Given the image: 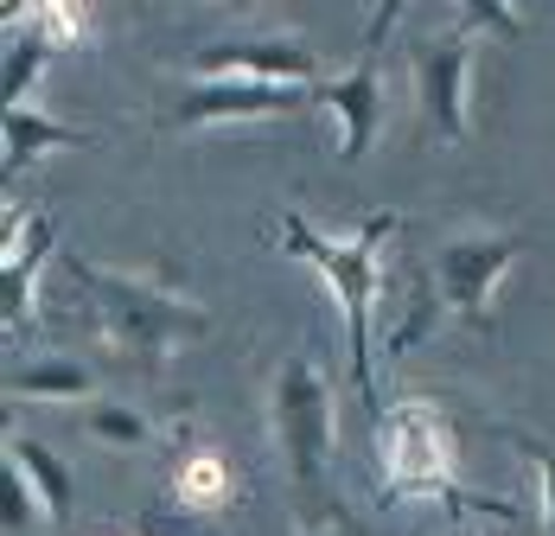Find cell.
<instances>
[{"label":"cell","mask_w":555,"mask_h":536,"mask_svg":"<svg viewBox=\"0 0 555 536\" xmlns=\"http://www.w3.org/2000/svg\"><path fill=\"white\" fill-rule=\"evenodd\" d=\"M504 441L537 467V492H543V531L555 536V447L550 441H537V434H524V429H504Z\"/></svg>","instance_id":"obj_19"},{"label":"cell","mask_w":555,"mask_h":536,"mask_svg":"<svg viewBox=\"0 0 555 536\" xmlns=\"http://www.w3.org/2000/svg\"><path fill=\"white\" fill-rule=\"evenodd\" d=\"M70 281H77V294H90L103 339L115 352H128L134 365H147V371H160L179 345H198L211 332V314L198 301L172 294L147 275H121V268L70 256Z\"/></svg>","instance_id":"obj_2"},{"label":"cell","mask_w":555,"mask_h":536,"mask_svg":"<svg viewBox=\"0 0 555 536\" xmlns=\"http://www.w3.org/2000/svg\"><path fill=\"white\" fill-rule=\"evenodd\" d=\"M313 97L338 115V154L345 161H364L371 154V141H377V128H384V71H377V58H364V64H351V71H338V77H320L313 84Z\"/></svg>","instance_id":"obj_9"},{"label":"cell","mask_w":555,"mask_h":536,"mask_svg":"<svg viewBox=\"0 0 555 536\" xmlns=\"http://www.w3.org/2000/svg\"><path fill=\"white\" fill-rule=\"evenodd\" d=\"M333 383L320 377L313 358H287L275 371V447L287 460L294 485H313L326 480L333 467Z\"/></svg>","instance_id":"obj_3"},{"label":"cell","mask_w":555,"mask_h":536,"mask_svg":"<svg viewBox=\"0 0 555 536\" xmlns=\"http://www.w3.org/2000/svg\"><path fill=\"white\" fill-rule=\"evenodd\" d=\"M83 434L103 441V447H115V454H141V447L154 441V422H147V409H134V403H83Z\"/></svg>","instance_id":"obj_14"},{"label":"cell","mask_w":555,"mask_h":536,"mask_svg":"<svg viewBox=\"0 0 555 536\" xmlns=\"http://www.w3.org/2000/svg\"><path fill=\"white\" fill-rule=\"evenodd\" d=\"M313 103V84H256V77H198L172 122L179 128H218V122H269V115H294Z\"/></svg>","instance_id":"obj_6"},{"label":"cell","mask_w":555,"mask_h":536,"mask_svg":"<svg viewBox=\"0 0 555 536\" xmlns=\"http://www.w3.org/2000/svg\"><path fill=\"white\" fill-rule=\"evenodd\" d=\"M26 26H39L52 46H77L83 26H90V13H83V0H33V20Z\"/></svg>","instance_id":"obj_18"},{"label":"cell","mask_w":555,"mask_h":536,"mask_svg":"<svg viewBox=\"0 0 555 536\" xmlns=\"http://www.w3.org/2000/svg\"><path fill=\"white\" fill-rule=\"evenodd\" d=\"M384 485L389 498H435L453 485V429L428 403H396L384 416Z\"/></svg>","instance_id":"obj_5"},{"label":"cell","mask_w":555,"mask_h":536,"mask_svg":"<svg viewBox=\"0 0 555 536\" xmlns=\"http://www.w3.org/2000/svg\"><path fill=\"white\" fill-rule=\"evenodd\" d=\"M7 390L13 396H33V403H96V371L83 358H64V352H46V358H26L7 371Z\"/></svg>","instance_id":"obj_11"},{"label":"cell","mask_w":555,"mask_h":536,"mask_svg":"<svg viewBox=\"0 0 555 536\" xmlns=\"http://www.w3.org/2000/svg\"><path fill=\"white\" fill-rule=\"evenodd\" d=\"M39 518H46L39 492H33V485L7 467V480H0V536H33V524H39Z\"/></svg>","instance_id":"obj_17"},{"label":"cell","mask_w":555,"mask_h":536,"mask_svg":"<svg viewBox=\"0 0 555 536\" xmlns=\"http://www.w3.org/2000/svg\"><path fill=\"white\" fill-rule=\"evenodd\" d=\"M530 243L517 230H466V237H447L435 250V288L441 301L473 326V332H492V301H499V281L511 275V263L524 256Z\"/></svg>","instance_id":"obj_4"},{"label":"cell","mask_w":555,"mask_h":536,"mask_svg":"<svg viewBox=\"0 0 555 536\" xmlns=\"http://www.w3.org/2000/svg\"><path fill=\"white\" fill-rule=\"evenodd\" d=\"M52 39L39 26H13L7 33V103H26V90L39 84V71L52 64Z\"/></svg>","instance_id":"obj_16"},{"label":"cell","mask_w":555,"mask_h":536,"mask_svg":"<svg viewBox=\"0 0 555 536\" xmlns=\"http://www.w3.org/2000/svg\"><path fill=\"white\" fill-rule=\"evenodd\" d=\"M172 485H179V498H185L192 511H211V505L230 498V460L211 454V447H198V454H185V460H179Z\"/></svg>","instance_id":"obj_15"},{"label":"cell","mask_w":555,"mask_h":536,"mask_svg":"<svg viewBox=\"0 0 555 536\" xmlns=\"http://www.w3.org/2000/svg\"><path fill=\"white\" fill-rule=\"evenodd\" d=\"M460 33H492V39H517V7L511 0H460Z\"/></svg>","instance_id":"obj_20"},{"label":"cell","mask_w":555,"mask_h":536,"mask_svg":"<svg viewBox=\"0 0 555 536\" xmlns=\"http://www.w3.org/2000/svg\"><path fill=\"white\" fill-rule=\"evenodd\" d=\"M415 97L441 141L473 135V33H447L415 58Z\"/></svg>","instance_id":"obj_7"},{"label":"cell","mask_w":555,"mask_h":536,"mask_svg":"<svg viewBox=\"0 0 555 536\" xmlns=\"http://www.w3.org/2000/svg\"><path fill=\"white\" fill-rule=\"evenodd\" d=\"M52 243H57V224L46 212L7 230V256H0V320H7V332H33L39 326L33 281H39L46 256H52Z\"/></svg>","instance_id":"obj_10"},{"label":"cell","mask_w":555,"mask_h":536,"mask_svg":"<svg viewBox=\"0 0 555 536\" xmlns=\"http://www.w3.org/2000/svg\"><path fill=\"white\" fill-rule=\"evenodd\" d=\"M192 71L198 77H256V84H320V58L300 39H223V46H205Z\"/></svg>","instance_id":"obj_8"},{"label":"cell","mask_w":555,"mask_h":536,"mask_svg":"<svg viewBox=\"0 0 555 536\" xmlns=\"http://www.w3.org/2000/svg\"><path fill=\"white\" fill-rule=\"evenodd\" d=\"M281 230V250L294 256V263H307L320 281H326V294L338 301V314H345V371L358 383V396H364V409L384 422V403H377V371H371V307H377V288H384V263L389 237L402 230V217L396 212H371L351 237H326L320 224H307L300 212H287L275 224Z\"/></svg>","instance_id":"obj_1"},{"label":"cell","mask_w":555,"mask_h":536,"mask_svg":"<svg viewBox=\"0 0 555 536\" xmlns=\"http://www.w3.org/2000/svg\"><path fill=\"white\" fill-rule=\"evenodd\" d=\"M409 13V0H371V26H364V58L371 52H384V39H389V26Z\"/></svg>","instance_id":"obj_21"},{"label":"cell","mask_w":555,"mask_h":536,"mask_svg":"<svg viewBox=\"0 0 555 536\" xmlns=\"http://www.w3.org/2000/svg\"><path fill=\"white\" fill-rule=\"evenodd\" d=\"M7 467L39 492L46 524H70L77 492H70V467H64V454H52V447H46V441H33V434H7Z\"/></svg>","instance_id":"obj_12"},{"label":"cell","mask_w":555,"mask_h":536,"mask_svg":"<svg viewBox=\"0 0 555 536\" xmlns=\"http://www.w3.org/2000/svg\"><path fill=\"white\" fill-rule=\"evenodd\" d=\"M0 141H7V179H20L26 166L39 161V154H52V148H90L83 128H64V122H52L46 109H33V103H7Z\"/></svg>","instance_id":"obj_13"}]
</instances>
